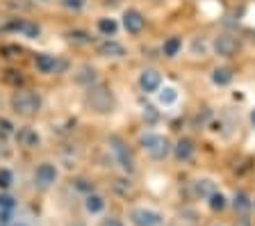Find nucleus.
<instances>
[{
  "label": "nucleus",
  "instance_id": "nucleus-1",
  "mask_svg": "<svg viewBox=\"0 0 255 226\" xmlns=\"http://www.w3.org/2000/svg\"><path fill=\"white\" fill-rule=\"evenodd\" d=\"M11 110L21 117H32L41 110V96L34 92H27V89H21L11 96Z\"/></svg>",
  "mask_w": 255,
  "mask_h": 226
},
{
  "label": "nucleus",
  "instance_id": "nucleus-2",
  "mask_svg": "<svg viewBox=\"0 0 255 226\" xmlns=\"http://www.w3.org/2000/svg\"><path fill=\"white\" fill-rule=\"evenodd\" d=\"M141 149L148 153L153 160H164L169 156V140H166L164 135H157V133H146L141 137Z\"/></svg>",
  "mask_w": 255,
  "mask_h": 226
},
{
  "label": "nucleus",
  "instance_id": "nucleus-3",
  "mask_svg": "<svg viewBox=\"0 0 255 226\" xmlns=\"http://www.w3.org/2000/svg\"><path fill=\"white\" fill-rule=\"evenodd\" d=\"M87 101L96 112H110L114 108V98H112V92L107 87H89Z\"/></svg>",
  "mask_w": 255,
  "mask_h": 226
},
{
  "label": "nucleus",
  "instance_id": "nucleus-4",
  "mask_svg": "<svg viewBox=\"0 0 255 226\" xmlns=\"http://www.w3.org/2000/svg\"><path fill=\"white\" fill-rule=\"evenodd\" d=\"M110 151L112 156H114V160L119 162V167L123 169V172H134V160H132V153L128 151V146L123 144L121 137H110Z\"/></svg>",
  "mask_w": 255,
  "mask_h": 226
},
{
  "label": "nucleus",
  "instance_id": "nucleus-5",
  "mask_svg": "<svg viewBox=\"0 0 255 226\" xmlns=\"http://www.w3.org/2000/svg\"><path fill=\"white\" fill-rule=\"evenodd\" d=\"M130 222L134 226H162L164 217L155 213V210H146V208H137L130 213Z\"/></svg>",
  "mask_w": 255,
  "mask_h": 226
},
{
  "label": "nucleus",
  "instance_id": "nucleus-6",
  "mask_svg": "<svg viewBox=\"0 0 255 226\" xmlns=\"http://www.w3.org/2000/svg\"><path fill=\"white\" fill-rule=\"evenodd\" d=\"M55 181H57V169H55V165H50V162L39 165L37 172H34V185L46 190V188H50Z\"/></svg>",
  "mask_w": 255,
  "mask_h": 226
},
{
  "label": "nucleus",
  "instance_id": "nucleus-7",
  "mask_svg": "<svg viewBox=\"0 0 255 226\" xmlns=\"http://www.w3.org/2000/svg\"><path fill=\"white\" fill-rule=\"evenodd\" d=\"M212 48L219 57H233V55L239 50V41L235 37H230V34H221V37L214 39Z\"/></svg>",
  "mask_w": 255,
  "mask_h": 226
},
{
  "label": "nucleus",
  "instance_id": "nucleus-8",
  "mask_svg": "<svg viewBox=\"0 0 255 226\" xmlns=\"http://www.w3.org/2000/svg\"><path fill=\"white\" fill-rule=\"evenodd\" d=\"M143 25H146V18H143L141 11L137 9H128L126 14H123V27H126V32L130 34H139L143 30Z\"/></svg>",
  "mask_w": 255,
  "mask_h": 226
},
{
  "label": "nucleus",
  "instance_id": "nucleus-9",
  "mask_svg": "<svg viewBox=\"0 0 255 226\" xmlns=\"http://www.w3.org/2000/svg\"><path fill=\"white\" fill-rule=\"evenodd\" d=\"M159 85H162V75H159L155 69H146V71H141V75H139V87H141V89H143L146 94L157 92Z\"/></svg>",
  "mask_w": 255,
  "mask_h": 226
},
{
  "label": "nucleus",
  "instance_id": "nucleus-10",
  "mask_svg": "<svg viewBox=\"0 0 255 226\" xmlns=\"http://www.w3.org/2000/svg\"><path fill=\"white\" fill-rule=\"evenodd\" d=\"M34 66H37L41 73H53V71L59 69V62L53 57V55L41 53V55H37V59H34Z\"/></svg>",
  "mask_w": 255,
  "mask_h": 226
},
{
  "label": "nucleus",
  "instance_id": "nucleus-11",
  "mask_svg": "<svg viewBox=\"0 0 255 226\" xmlns=\"http://www.w3.org/2000/svg\"><path fill=\"white\" fill-rule=\"evenodd\" d=\"M173 156H175V160H180V162L191 160V156H194V144H191L189 140H178V144L173 146Z\"/></svg>",
  "mask_w": 255,
  "mask_h": 226
},
{
  "label": "nucleus",
  "instance_id": "nucleus-12",
  "mask_svg": "<svg viewBox=\"0 0 255 226\" xmlns=\"http://www.w3.org/2000/svg\"><path fill=\"white\" fill-rule=\"evenodd\" d=\"M98 53L103 55V57H126V48H123L121 43L117 41H105L98 46Z\"/></svg>",
  "mask_w": 255,
  "mask_h": 226
},
{
  "label": "nucleus",
  "instance_id": "nucleus-13",
  "mask_svg": "<svg viewBox=\"0 0 255 226\" xmlns=\"http://www.w3.org/2000/svg\"><path fill=\"white\" fill-rule=\"evenodd\" d=\"M217 192V188H214V183L212 181H196V185H194V194L196 197H203V199H210L212 194Z\"/></svg>",
  "mask_w": 255,
  "mask_h": 226
},
{
  "label": "nucleus",
  "instance_id": "nucleus-14",
  "mask_svg": "<svg viewBox=\"0 0 255 226\" xmlns=\"http://www.w3.org/2000/svg\"><path fill=\"white\" fill-rule=\"evenodd\" d=\"M212 82L219 87H226L233 82V71L226 69V66H221V69H214L212 71Z\"/></svg>",
  "mask_w": 255,
  "mask_h": 226
},
{
  "label": "nucleus",
  "instance_id": "nucleus-15",
  "mask_svg": "<svg viewBox=\"0 0 255 226\" xmlns=\"http://www.w3.org/2000/svg\"><path fill=\"white\" fill-rule=\"evenodd\" d=\"M85 208H87V213L96 215V213H101V210L105 208V199H103V197H98V194L91 192L89 197H87V201H85Z\"/></svg>",
  "mask_w": 255,
  "mask_h": 226
},
{
  "label": "nucleus",
  "instance_id": "nucleus-16",
  "mask_svg": "<svg viewBox=\"0 0 255 226\" xmlns=\"http://www.w3.org/2000/svg\"><path fill=\"white\" fill-rule=\"evenodd\" d=\"M18 142H21L23 146H37L39 144V135L34 133L32 128H23V130H18Z\"/></svg>",
  "mask_w": 255,
  "mask_h": 226
},
{
  "label": "nucleus",
  "instance_id": "nucleus-17",
  "mask_svg": "<svg viewBox=\"0 0 255 226\" xmlns=\"http://www.w3.org/2000/svg\"><path fill=\"white\" fill-rule=\"evenodd\" d=\"M180 48H182V39L180 37H169L164 41V48L162 50H164L166 57H175V55L180 53Z\"/></svg>",
  "mask_w": 255,
  "mask_h": 226
},
{
  "label": "nucleus",
  "instance_id": "nucleus-18",
  "mask_svg": "<svg viewBox=\"0 0 255 226\" xmlns=\"http://www.w3.org/2000/svg\"><path fill=\"white\" fill-rule=\"evenodd\" d=\"M233 206H235V210H237V213H242V215H244V213H249L251 201H249V197H246L244 192H237V194H235Z\"/></svg>",
  "mask_w": 255,
  "mask_h": 226
},
{
  "label": "nucleus",
  "instance_id": "nucleus-19",
  "mask_svg": "<svg viewBox=\"0 0 255 226\" xmlns=\"http://www.w3.org/2000/svg\"><path fill=\"white\" fill-rule=\"evenodd\" d=\"M157 98H159V103H162V105H173L175 98H178V92H175L173 87H164V89L157 94Z\"/></svg>",
  "mask_w": 255,
  "mask_h": 226
},
{
  "label": "nucleus",
  "instance_id": "nucleus-20",
  "mask_svg": "<svg viewBox=\"0 0 255 226\" xmlns=\"http://www.w3.org/2000/svg\"><path fill=\"white\" fill-rule=\"evenodd\" d=\"M117 21H114V18H101V21H98V30H101L103 34H105V37H112V34L117 32Z\"/></svg>",
  "mask_w": 255,
  "mask_h": 226
},
{
  "label": "nucleus",
  "instance_id": "nucleus-21",
  "mask_svg": "<svg viewBox=\"0 0 255 226\" xmlns=\"http://www.w3.org/2000/svg\"><path fill=\"white\" fill-rule=\"evenodd\" d=\"M226 206H228V201H226V197H223L221 192H214L212 197H210V208H212L214 213H221Z\"/></svg>",
  "mask_w": 255,
  "mask_h": 226
},
{
  "label": "nucleus",
  "instance_id": "nucleus-22",
  "mask_svg": "<svg viewBox=\"0 0 255 226\" xmlns=\"http://www.w3.org/2000/svg\"><path fill=\"white\" fill-rule=\"evenodd\" d=\"M66 37H69L73 43H91V37L87 32H82V30H71Z\"/></svg>",
  "mask_w": 255,
  "mask_h": 226
},
{
  "label": "nucleus",
  "instance_id": "nucleus-23",
  "mask_svg": "<svg viewBox=\"0 0 255 226\" xmlns=\"http://www.w3.org/2000/svg\"><path fill=\"white\" fill-rule=\"evenodd\" d=\"M39 32H41V30H39V25H34V23H23V34H25L27 39H37L39 37Z\"/></svg>",
  "mask_w": 255,
  "mask_h": 226
},
{
  "label": "nucleus",
  "instance_id": "nucleus-24",
  "mask_svg": "<svg viewBox=\"0 0 255 226\" xmlns=\"http://www.w3.org/2000/svg\"><path fill=\"white\" fill-rule=\"evenodd\" d=\"M5 82H9V85H21V82H23V75L18 73V71L9 69V71H5Z\"/></svg>",
  "mask_w": 255,
  "mask_h": 226
},
{
  "label": "nucleus",
  "instance_id": "nucleus-25",
  "mask_svg": "<svg viewBox=\"0 0 255 226\" xmlns=\"http://www.w3.org/2000/svg\"><path fill=\"white\" fill-rule=\"evenodd\" d=\"M11 181H14V176H11L9 169H0V188L7 190L11 185Z\"/></svg>",
  "mask_w": 255,
  "mask_h": 226
},
{
  "label": "nucleus",
  "instance_id": "nucleus-26",
  "mask_svg": "<svg viewBox=\"0 0 255 226\" xmlns=\"http://www.w3.org/2000/svg\"><path fill=\"white\" fill-rule=\"evenodd\" d=\"M62 5L66 7V9L78 11V9H82V5H85V0H62Z\"/></svg>",
  "mask_w": 255,
  "mask_h": 226
},
{
  "label": "nucleus",
  "instance_id": "nucleus-27",
  "mask_svg": "<svg viewBox=\"0 0 255 226\" xmlns=\"http://www.w3.org/2000/svg\"><path fill=\"white\" fill-rule=\"evenodd\" d=\"M0 208H2V210H11V208H14V199H11V197H0Z\"/></svg>",
  "mask_w": 255,
  "mask_h": 226
},
{
  "label": "nucleus",
  "instance_id": "nucleus-28",
  "mask_svg": "<svg viewBox=\"0 0 255 226\" xmlns=\"http://www.w3.org/2000/svg\"><path fill=\"white\" fill-rule=\"evenodd\" d=\"M75 188H78V190H82V192H94V185H89V183H87V181H75Z\"/></svg>",
  "mask_w": 255,
  "mask_h": 226
},
{
  "label": "nucleus",
  "instance_id": "nucleus-29",
  "mask_svg": "<svg viewBox=\"0 0 255 226\" xmlns=\"http://www.w3.org/2000/svg\"><path fill=\"white\" fill-rule=\"evenodd\" d=\"M0 130H2L5 135H9V133H11V124L7 121V119H0Z\"/></svg>",
  "mask_w": 255,
  "mask_h": 226
},
{
  "label": "nucleus",
  "instance_id": "nucleus-30",
  "mask_svg": "<svg viewBox=\"0 0 255 226\" xmlns=\"http://www.w3.org/2000/svg\"><path fill=\"white\" fill-rule=\"evenodd\" d=\"M103 226H123V224H121V222H119V220H107Z\"/></svg>",
  "mask_w": 255,
  "mask_h": 226
},
{
  "label": "nucleus",
  "instance_id": "nucleus-31",
  "mask_svg": "<svg viewBox=\"0 0 255 226\" xmlns=\"http://www.w3.org/2000/svg\"><path fill=\"white\" fill-rule=\"evenodd\" d=\"M251 124L255 126V110H253V112H251Z\"/></svg>",
  "mask_w": 255,
  "mask_h": 226
},
{
  "label": "nucleus",
  "instance_id": "nucleus-32",
  "mask_svg": "<svg viewBox=\"0 0 255 226\" xmlns=\"http://www.w3.org/2000/svg\"><path fill=\"white\" fill-rule=\"evenodd\" d=\"M16 226H25V224H16Z\"/></svg>",
  "mask_w": 255,
  "mask_h": 226
},
{
  "label": "nucleus",
  "instance_id": "nucleus-33",
  "mask_svg": "<svg viewBox=\"0 0 255 226\" xmlns=\"http://www.w3.org/2000/svg\"><path fill=\"white\" fill-rule=\"evenodd\" d=\"M41 2H48V0H41Z\"/></svg>",
  "mask_w": 255,
  "mask_h": 226
}]
</instances>
